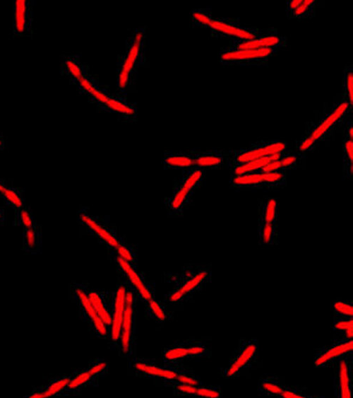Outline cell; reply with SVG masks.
Wrapping results in <instances>:
<instances>
[{
	"mask_svg": "<svg viewBox=\"0 0 353 398\" xmlns=\"http://www.w3.org/2000/svg\"><path fill=\"white\" fill-rule=\"evenodd\" d=\"M193 167L205 171L222 169L227 162L228 152L222 148L201 150L193 148Z\"/></svg>",
	"mask_w": 353,
	"mask_h": 398,
	"instance_id": "cb8c5ba5",
	"label": "cell"
},
{
	"mask_svg": "<svg viewBox=\"0 0 353 398\" xmlns=\"http://www.w3.org/2000/svg\"><path fill=\"white\" fill-rule=\"evenodd\" d=\"M12 5L13 35L18 37H31L34 33L33 1L14 0Z\"/></svg>",
	"mask_w": 353,
	"mask_h": 398,
	"instance_id": "d6986e66",
	"label": "cell"
},
{
	"mask_svg": "<svg viewBox=\"0 0 353 398\" xmlns=\"http://www.w3.org/2000/svg\"><path fill=\"white\" fill-rule=\"evenodd\" d=\"M352 108L342 100L335 103L328 112L307 126L304 134L295 141L294 150L304 155L313 151L345 123L352 114Z\"/></svg>",
	"mask_w": 353,
	"mask_h": 398,
	"instance_id": "5b68a950",
	"label": "cell"
},
{
	"mask_svg": "<svg viewBox=\"0 0 353 398\" xmlns=\"http://www.w3.org/2000/svg\"><path fill=\"white\" fill-rule=\"evenodd\" d=\"M161 386L169 387L175 396L194 397L198 387L175 382L173 380H165L160 382Z\"/></svg>",
	"mask_w": 353,
	"mask_h": 398,
	"instance_id": "7bdbcfd3",
	"label": "cell"
},
{
	"mask_svg": "<svg viewBox=\"0 0 353 398\" xmlns=\"http://www.w3.org/2000/svg\"><path fill=\"white\" fill-rule=\"evenodd\" d=\"M87 295L96 314L110 334L113 307L112 291L93 288L89 283L87 287Z\"/></svg>",
	"mask_w": 353,
	"mask_h": 398,
	"instance_id": "7402d4cb",
	"label": "cell"
},
{
	"mask_svg": "<svg viewBox=\"0 0 353 398\" xmlns=\"http://www.w3.org/2000/svg\"><path fill=\"white\" fill-rule=\"evenodd\" d=\"M193 148L167 149L161 156V165L164 170L183 171L193 167Z\"/></svg>",
	"mask_w": 353,
	"mask_h": 398,
	"instance_id": "d4e9b609",
	"label": "cell"
},
{
	"mask_svg": "<svg viewBox=\"0 0 353 398\" xmlns=\"http://www.w3.org/2000/svg\"><path fill=\"white\" fill-rule=\"evenodd\" d=\"M280 51L273 48L235 49L227 45L220 48L217 58L219 64L224 66L262 67Z\"/></svg>",
	"mask_w": 353,
	"mask_h": 398,
	"instance_id": "9a60e30c",
	"label": "cell"
},
{
	"mask_svg": "<svg viewBox=\"0 0 353 398\" xmlns=\"http://www.w3.org/2000/svg\"><path fill=\"white\" fill-rule=\"evenodd\" d=\"M288 39L285 35H263L246 40H229L228 46L235 49H264L273 48L282 49L287 47Z\"/></svg>",
	"mask_w": 353,
	"mask_h": 398,
	"instance_id": "484cf974",
	"label": "cell"
},
{
	"mask_svg": "<svg viewBox=\"0 0 353 398\" xmlns=\"http://www.w3.org/2000/svg\"><path fill=\"white\" fill-rule=\"evenodd\" d=\"M128 363V368L134 377L154 380L159 382L173 380L179 375L193 370L185 363L169 365L155 358L134 356Z\"/></svg>",
	"mask_w": 353,
	"mask_h": 398,
	"instance_id": "8fae6325",
	"label": "cell"
},
{
	"mask_svg": "<svg viewBox=\"0 0 353 398\" xmlns=\"http://www.w3.org/2000/svg\"><path fill=\"white\" fill-rule=\"evenodd\" d=\"M260 344L257 338H241L229 358L228 365L220 369V375L226 380L238 379L258 362Z\"/></svg>",
	"mask_w": 353,
	"mask_h": 398,
	"instance_id": "30bf717a",
	"label": "cell"
},
{
	"mask_svg": "<svg viewBox=\"0 0 353 398\" xmlns=\"http://www.w3.org/2000/svg\"><path fill=\"white\" fill-rule=\"evenodd\" d=\"M305 158L306 155L289 148L281 157L265 166L259 172L273 171L287 172L299 168Z\"/></svg>",
	"mask_w": 353,
	"mask_h": 398,
	"instance_id": "4316f807",
	"label": "cell"
},
{
	"mask_svg": "<svg viewBox=\"0 0 353 398\" xmlns=\"http://www.w3.org/2000/svg\"><path fill=\"white\" fill-rule=\"evenodd\" d=\"M258 222L280 226V202L274 197H263L258 206Z\"/></svg>",
	"mask_w": 353,
	"mask_h": 398,
	"instance_id": "f1b7e54d",
	"label": "cell"
},
{
	"mask_svg": "<svg viewBox=\"0 0 353 398\" xmlns=\"http://www.w3.org/2000/svg\"><path fill=\"white\" fill-rule=\"evenodd\" d=\"M197 398H222L223 390L222 385H201L197 388L195 397Z\"/></svg>",
	"mask_w": 353,
	"mask_h": 398,
	"instance_id": "f6af8a7d",
	"label": "cell"
},
{
	"mask_svg": "<svg viewBox=\"0 0 353 398\" xmlns=\"http://www.w3.org/2000/svg\"><path fill=\"white\" fill-rule=\"evenodd\" d=\"M6 147L7 139L4 136L2 132H0V151L6 150Z\"/></svg>",
	"mask_w": 353,
	"mask_h": 398,
	"instance_id": "7dc6e473",
	"label": "cell"
},
{
	"mask_svg": "<svg viewBox=\"0 0 353 398\" xmlns=\"http://www.w3.org/2000/svg\"><path fill=\"white\" fill-rule=\"evenodd\" d=\"M36 221L33 211L29 205L25 204L14 211L13 226H18L23 229L27 228L32 226Z\"/></svg>",
	"mask_w": 353,
	"mask_h": 398,
	"instance_id": "ab89813d",
	"label": "cell"
},
{
	"mask_svg": "<svg viewBox=\"0 0 353 398\" xmlns=\"http://www.w3.org/2000/svg\"><path fill=\"white\" fill-rule=\"evenodd\" d=\"M145 316L157 324H164L171 321L174 312L169 309L163 300L153 298L144 303Z\"/></svg>",
	"mask_w": 353,
	"mask_h": 398,
	"instance_id": "4dcf8cb0",
	"label": "cell"
},
{
	"mask_svg": "<svg viewBox=\"0 0 353 398\" xmlns=\"http://www.w3.org/2000/svg\"><path fill=\"white\" fill-rule=\"evenodd\" d=\"M76 221L80 231L95 239L107 252L116 253L138 267L137 245L128 242L125 236L119 233L109 216L95 215L90 212L88 206H80L76 212Z\"/></svg>",
	"mask_w": 353,
	"mask_h": 398,
	"instance_id": "7a4b0ae2",
	"label": "cell"
},
{
	"mask_svg": "<svg viewBox=\"0 0 353 398\" xmlns=\"http://www.w3.org/2000/svg\"><path fill=\"white\" fill-rule=\"evenodd\" d=\"M21 250L32 255L42 253V225L37 221L30 228H23L22 232Z\"/></svg>",
	"mask_w": 353,
	"mask_h": 398,
	"instance_id": "83f0119b",
	"label": "cell"
},
{
	"mask_svg": "<svg viewBox=\"0 0 353 398\" xmlns=\"http://www.w3.org/2000/svg\"><path fill=\"white\" fill-rule=\"evenodd\" d=\"M86 65L78 54H63L60 59V74L70 82L81 76Z\"/></svg>",
	"mask_w": 353,
	"mask_h": 398,
	"instance_id": "1f68e13d",
	"label": "cell"
},
{
	"mask_svg": "<svg viewBox=\"0 0 353 398\" xmlns=\"http://www.w3.org/2000/svg\"><path fill=\"white\" fill-rule=\"evenodd\" d=\"M107 254L115 266L118 279L131 291L138 302L144 304L155 298V283L148 279L145 272L116 253L107 252Z\"/></svg>",
	"mask_w": 353,
	"mask_h": 398,
	"instance_id": "52a82bcc",
	"label": "cell"
},
{
	"mask_svg": "<svg viewBox=\"0 0 353 398\" xmlns=\"http://www.w3.org/2000/svg\"><path fill=\"white\" fill-rule=\"evenodd\" d=\"M352 317L336 318L332 317L331 329L339 337L352 339Z\"/></svg>",
	"mask_w": 353,
	"mask_h": 398,
	"instance_id": "b9f144b4",
	"label": "cell"
},
{
	"mask_svg": "<svg viewBox=\"0 0 353 398\" xmlns=\"http://www.w3.org/2000/svg\"><path fill=\"white\" fill-rule=\"evenodd\" d=\"M138 302L131 291L126 287V308L116 351L118 356L127 362L137 356Z\"/></svg>",
	"mask_w": 353,
	"mask_h": 398,
	"instance_id": "5bb4252c",
	"label": "cell"
},
{
	"mask_svg": "<svg viewBox=\"0 0 353 398\" xmlns=\"http://www.w3.org/2000/svg\"><path fill=\"white\" fill-rule=\"evenodd\" d=\"M73 376V372L50 377L43 385L33 387L24 398L62 397L63 392Z\"/></svg>",
	"mask_w": 353,
	"mask_h": 398,
	"instance_id": "603a6c76",
	"label": "cell"
},
{
	"mask_svg": "<svg viewBox=\"0 0 353 398\" xmlns=\"http://www.w3.org/2000/svg\"><path fill=\"white\" fill-rule=\"evenodd\" d=\"M76 87L80 95L86 98L101 112L114 115L119 121L134 124L138 122V105L128 100L126 95L112 92L90 71L88 65L77 79L68 82Z\"/></svg>",
	"mask_w": 353,
	"mask_h": 398,
	"instance_id": "6da1fadb",
	"label": "cell"
},
{
	"mask_svg": "<svg viewBox=\"0 0 353 398\" xmlns=\"http://www.w3.org/2000/svg\"><path fill=\"white\" fill-rule=\"evenodd\" d=\"M307 387L299 385H287L285 384L282 392L280 395V398H320L324 397L319 395L309 394L306 390Z\"/></svg>",
	"mask_w": 353,
	"mask_h": 398,
	"instance_id": "ee69618b",
	"label": "cell"
},
{
	"mask_svg": "<svg viewBox=\"0 0 353 398\" xmlns=\"http://www.w3.org/2000/svg\"><path fill=\"white\" fill-rule=\"evenodd\" d=\"M353 353L352 339H333L330 344L314 349L313 366L317 368H333L342 356Z\"/></svg>",
	"mask_w": 353,
	"mask_h": 398,
	"instance_id": "ac0fdd59",
	"label": "cell"
},
{
	"mask_svg": "<svg viewBox=\"0 0 353 398\" xmlns=\"http://www.w3.org/2000/svg\"><path fill=\"white\" fill-rule=\"evenodd\" d=\"M88 284L87 281H72L68 285L69 299L76 305L80 320L86 324L90 334L100 340L108 341L109 333L88 299Z\"/></svg>",
	"mask_w": 353,
	"mask_h": 398,
	"instance_id": "9c48e42d",
	"label": "cell"
},
{
	"mask_svg": "<svg viewBox=\"0 0 353 398\" xmlns=\"http://www.w3.org/2000/svg\"><path fill=\"white\" fill-rule=\"evenodd\" d=\"M289 149L287 141L280 139L259 140L246 147L229 149L227 165L228 169L266 156L279 153Z\"/></svg>",
	"mask_w": 353,
	"mask_h": 398,
	"instance_id": "2e32d148",
	"label": "cell"
},
{
	"mask_svg": "<svg viewBox=\"0 0 353 398\" xmlns=\"http://www.w3.org/2000/svg\"><path fill=\"white\" fill-rule=\"evenodd\" d=\"M258 244L264 246H277L280 242V226L258 222Z\"/></svg>",
	"mask_w": 353,
	"mask_h": 398,
	"instance_id": "e575fe53",
	"label": "cell"
},
{
	"mask_svg": "<svg viewBox=\"0 0 353 398\" xmlns=\"http://www.w3.org/2000/svg\"><path fill=\"white\" fill-rule=\"evenodd\" d=\"M205 170L192 167L181 172L174 179L172 191L163 198L162 203L169 218H182L185 211L192 206L196 192L203 185Z\"/></svg>",
	"mask_w": 353,
	"mask_h": 398,
	"instance_id": "8992f818",
	"label": "cell"
},
{
	"mask_svg": "<svg viewBox=\"0 0 353 398\" xmlns=\"http://www.w3.org/2000/svg\"><path fill=\"white\" fill-rule=\"evenodd\" d=\"M212 356L210 343L205 339L191 337L176 340L164 346L161 353V361L167 364L176 365L185 361L208 359Z\"/></svg>",
	"mask_w": 353,
	"mask_h": 398,
	"instance_id": "7c38bea8",
	"label": "cell"
},
{
	"mask_svg": "<svg viewBox=\"0 0 353 398\" xmlns=\"http://www.w3.org/2000/svg\"><path fill=\"white\" fill-rule=\"evenodd\" d=\"M286 151L273 154L266 156L256 160H251L248 163L238 165L233 168L229 169V177H234L244 174L259 172L265 166L270 162L279 158Z\"/></svg>",
	"mask_w": 353,
	"mask_h": 398,
	"instance_id": "836d02e7",
	"label": "cell"
},
{
	"mask_svg": "<svg viewBox=\"0 0 353 398\" xmlns=\"http://www.w3.org/2000/svg\"><path fill=\"white\" fill-rule=\"evenodd\" d=\"M212 266L210 264L186 263L177 271L164 273L165 283L172 289L163 296L168 306H179L193 300L212 282Z\"/></svg>",
	"mask_w": 353,
	"mask_h": 398,
	"instance_id": "3957f363",
	"label": "cell"
},
{
	"mask_svg": "<svg viewBox=\"0 0 353 398\" xmlns=\"http://www.w3.org/2000/svg\"><path fill=\"white\" fill-rule=\"evenodd\" d=\"M333 391L337 398L353 397V353L341 357L334 365Z\"/></svg>",
	"mask_w": 353,
	"mask_h": 398,
	"instance_id": "44dd1931",
	"label": "cell"
},
{
	"mask_svg": "<svg viewBox=\"0 0 353 398\" xmlns=\"http://www.w3.org/2000/svg\"><path fill=\"white\" fill-rule=\"evenodd\" d=\"M73 376L63 392L62 397L80 395L85 390L97 387L109 372V362L104 357H94L86 367L75 368Z\"/></svg>",
	"mask_w": 353,
	"mask_h": 398,
	"instance_id": "4fadbf2b",
	"label": "cell"
},
{
	"mask_svg": "<svg viewBox=\"0 0 353 398\" xmlns=\"http://www.w3.org/2000/svg\"><path fill=\"white\" fill-rule=\"evenodd\" d=\"M332 317L348 318L353 315V301L337 298L330 302Z\"/></svg>",
	"mask_w": 353,
	"mask_h": 398,
	"instance_id": "60d3db41",
	"label": "cell"
},
{
	"mask_svg": "<svg viewBox=\"0 0 353 398\" xmlns=\"http://www.w3.org/2000/svg\"><path fill=\"white\" fill-rule=\"evenodd\" d=\"M213 38L229 40H246L263 35L279 34L275 27L259 28L243 24L239 18L213 17L210 26Z\"/></svg>",
	"mask_w": 353,
	"mask_h": 398,
	"instance_id": "ba28073f",
	"label": "cell"
},
{
	"mask_svg": "<svg viewBox=\"0 0 353 398\" xmlns=\"http://www.w3.org/2000/svg\"><path fill=\"white\" fill-rule=\"evenodd\" d=\"M0 198L6 206L15 211L25 204V189L10 185L7 180L0 178Z\"/></svg>",
	"mask_w": 353,
	"mask_h": 398,
	"instance_id": "f546056e",
	"label": "cell"
},
{
	"mask_svg": "<svg viewBox=\"0 0 353 398\" xmlns=\"http://www.w3.org/2000/svg\"><path fill=\"white\" fill-rule=\"evenodd\" d=\"M146 25L131 29L124 51L117 55L115 92L121 95H126L136 86L139 69L146 62Z\"/></svg>",
	"mask_w": 353,
	"mask_h": 398,
	"instance_id": "277c9868",
	"label": "cell"
},
{
	"mask_svg": "<svg viewBox=\"0 0 353 398\" xmlns=\"http://www.w3.org/2000/svg\"><path fill=\"white\" fill-rule=\"evenodd\" d=\"M229 187L235 190L277 191L287 185V172H267L244 174L229 177Z\"/></svg>",
	"mask_w": 353,
	"mask_h": 398,
	"instance_id": "e0dca14e",
	"label": "cell"
},
{
	"mask_svg": "<svg viewBox=\"0 0 353 398\" xmlns=\"http://www.w3.org/2000/svg\"><path fill=\"white\" fill-rule=\"evenodd\" d=\"M112 293L113 299L112 326L107 342L109 348L116 351L126 308V287L119 279L114 289L112 290Z\"/></svg>",
	"mask_w": 353,
	"mask_h": 398,
	"instance_id": "ffe728a7",
	"label": "cell"
},
{
	"mask_svg": "<svg viewBox=\"0 0 353 398\" xmlns=\"http://www.w3.org/2000/svg\"><path fill=\"white\" fill-rule=\"evenodd\" d=\"M213 17L211 8H193L190 11L189 21L193 28L208 30Z\"/></svg>",
	"mask_w": 353,
	"mask_h": 398,
	"instance_id": "8d00e7d4",
	"label": "cell"
},
{
	"mask_svg": "<svg viewBox=\"0 0 353 398\" xmlns=\"http://www.w3.org/2000/svg\"><path fill=\"white\" fill-rule=\"evenodd\" d=\"M6 221L5 209L0 206V226H4Z\"/></svg>",
	"mask_w": 353,
	"mask_h": 398,
	"instance_id": "c3c4849f",
	"label": "cell"
},
{
	"mask_svg": "<svg viewBox=\"0 0 353 398\" xmlns=\"http://www.w3.org/2000/svg\"><path fill=\"white\" fill-rule=\"evenodd\" d=\"M342 179L352 180L353 177V139L342 136Z\"/></svg>",
	"mask_w": 353,
	"mask_h": 398,
	"instance_id": "d590c367",
	"label": "cell"
},
{
	"mask_svg": "<svg viewBox=\"0 0 353 398\" xmlns=\"http://www.w3.org/2000/svg\"><path fill=\"white\" fill-rule=\"evenodd\" d=\"M353 107V65L346 64L342 72V99Z\"/></svg>",
	"mask_w": 353,
	"mask_h": 398,
	"instance_id": "f35d334b",
	"label": "cell"
},
{
	"mask_svg": "<svg viewBox=\"0 0 353 398\" xmlns=\"http://www.w3.org/2000/svg\"><path fill=\"white\" fill-rule=\"evenodd\" d=\"M318 4L317 0H299L295 9L288 19L301 21L313 18L316 16Z\"/></svg>",
	"mask_w": 353,
	"mask_h": 398,
	"instance_id": "74e56055",
	"label": "cell"
},
{
	"mask_svg": "<svg viewBox=\"0 0 353 398\" xmlns=\"http://www.w3.org/2000/svg\"><path fill=\"white\" fill-rule=\"evenodd\" d=\"M285 383L281 377L275 374H263L257 383V392L259 396L280 398Z\"/></svg>",
	"mask_w": 353,
	"mask_h": 398,
	"instance_id": "d6a6232c",
	"label": "cell"
},
{
	"mask_svg": "<svg viewBox=\"0 0 353 398\" xmlns=\"http://www.w3.org/2000/svg\"><path fill=\"white\" fill-rule=\"evenodd\" d=\"M343 136L353 139V122L352 118L348 117L345 122Z\"/></svg>",
	"mask_w": 353,
	"mask_h": 398,
	"instance_id": "bcb514c9",
	"label": "cell"
}]
</instances>
